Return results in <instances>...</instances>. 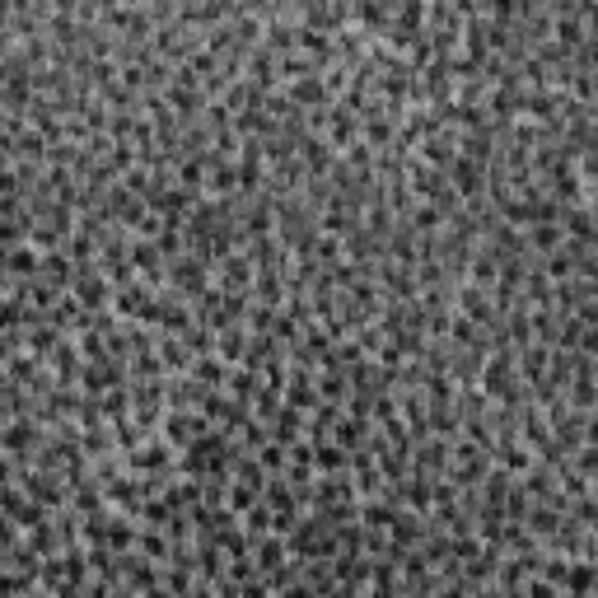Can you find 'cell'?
Masks as SVG:
<instances>
[{
	"instance_id": "cell-1",
	"label": "cell",
	"mask_w": 598,
	"mask_h": 598,
	"mask_svg": "<svg viewBox=\"0 0 598 598\" xmlns=\"http://www.w3.org/2000/svg\"><path fill=\"white\" fill-rule=\"evenodd\" d=\"M201 430H206V425H201L197 416H169V440H173V444H187V440H197Z\"/></svg>"
},
{
	"instance_id": "cell-2",
	"label": "cell",
	"mask_w": 598,
	"mask_h": 598,
	"mask_svg": "<svg viewBox=\"0 0 598 598\" xmlns=\"http://www.w3.org/2000/svg\"><path fill=\"white\" fill-rule=\"evenodd\" d=\"M281 556H286V547L276 543V538H262V543H258V566H262V571H276Z\"/></svg>"
},
{
	"instance_id": "cell-3",
	"label": "cell",
	"mask_w": 598,
	"mask_h": 598,
	"mask_svg": "<svg viewBox=\"0 0 598 598\" xmlns=\"http://www.w3.org/2000/svg\"><path fill=\"white\" fill-rule=\"evenodd\" d=\"M197 379H201L206 388H220V384L229 379V369H225L220 360H201V364H197Z\"/></svg>"
},
{
	"instance_id": "cell-4",
	"label": "cell",
	"mask_w": 598,
	"mask_h": 598,
	"mask_svg": "<svg viewBox=\"0 0 598 598\" xmlns=\"http://www.w3.org/2000/svg\"><path fill=\"white\" fill-rule=\"evenodd\" d=\"M0 262H10V271H19V276H28V271H38V266H42V262L33 258V248H19V253H10V258L0 253Z\"/></svg>"
},
{
	"instance_id": "cell-5",
	"label": "cell",
	"mask_w": 598,
	"mask_h": 598,
	"mask_svg": "<svg viewBox=\"0 0 598 598\" xmlns=\"http://www.w3.org/2000/svg\"><path fill=\"white\" fill-rule=\"evenodd\" d=\"M220 356H225V360H238V356H243V332H229V337L220 341Z\"/></svg>"
},
{
	"instance_id": "cell-6",
	"label": "cell",
	"mask_w": 598,
	"mask_h": 598,
	"mask_svg": "<svg viewBox=\"0 0 598 598\" xmlns=\"http://www.w3.org/2000/svg\"><path fill=\"white\" fill-rule=\"evenodd\" d=\"M313 458H318V468H341V463H346V458H341V449H332V444H323Z\"/></svg>"
},
{
	"instance_id": "cell-7",
	"label": "cell",
	"mask_w": 598,
	"mask_h": 598,
	"mask_svg": "<svg viewBox=\"0 0 598 598\" xmlns=\"http://www.w3.org/2000/svg\"><path fill=\"white\" fill-rule=\"evenodd\" d=\"M295 99H304V103L323 99V84H318V79H299V84H295Z\"/></svg>"
},
{
	"instance_id": "cell-8",
	"label": "cell",
	"mask_w": 598,
	"mask_h": 598,
	"mask_svg": "<svg viewBox=\"0 0 598 598\" xmlns=\"http://www.w3.org/2000/svg\"><path fill=\"white\" fill-rule=\"evenodd\" d=\"M393 538H397V543H416V538H421L416 519H397V528H393Z\"/></svg>"
},
{
	"instance_id": "cell-9",
	"label": "cell",
	"mask_w": 598,
	"mask_h": 598,
	"mask_svg": "<svg viewBox=\"0 0 598 598\" xmlns=\"http://www.w3.org/2000/svg\"><path fill=\"white\" fill-rule=\"evenodd\" d=\"M266 523H271V510L262 505V510H253V514H248V533H262V538H266Z\"/></svg>"
},
{
	"instance_id": "cell-10",
	"label": "cell",
	"mask_w": 598,
	"mask_h": 598,
	"mask_svg": "<svg viewBox=\"0 0 598 598\" xmlns=\"http://www.w3.org/2000/svg\"><path fill=\"white\" fill-rule=\"evenodd\" d=\"M556 238H561V229H556V225H538V229H533V243H538V248H551Z\"/></svg>"
},
{
	"instance_id": "cell-11",
	"label": "cell",
	"mask_w": 598,
	"mask_h": 598,
	"mask_svg": "<svg viewBox=\"0 0 598 598\" xmlns=\"http://www.w3.org/2000/svg\"><path fill=\"white\" fill-rule=\"evenodd\" d=\"M253 495H258L253 486H243V482H238L234 491H229V505H234V510H248V505H253Z\"/></svg>"
},
{
	"instance_id": "cell-12",
	"label": "cell",
	"mask_w": 598,
	"mask_h": 598,
	"mask_svg": "<svg viewBox=\"0 0 598 598\" xmlns=\"http://www.w3.org/2000/svg\"><path fill=\"white\" fill-rule=\"evenodd\" d=\"M388 519H393V514L384 510V505H369V510H364V523H369V528H384Z\"/></svg>"
},
{
	"instance_id": "cell-13",
	"label": "cell",
	"mask_w": 598,
	"mask_h": 598,
	"mask_svg": "<svg viewBox=\"0 0 598 598\" xmlns=\"http://www.w3.org/2000/svg\"><path fill=\"white\" fill-rule=\"evenodd\" d=\"M28 440H33V430H28V425H14V430L5 435V444H14V449H24Z\"/></svg>"
},
{
	"instance_id": "cell-14",
	"label": "cell",
	"mask_w": 598,
	"mask_h": 598,
	"mask_svg": "<svg viewBox=\"0 0 598 598\" xmlns=\"http://www.w3.org/2000/svg\"><path fill=\"white\" fill-rule=\"evenodd\" d=\"M323 393H327V397H341V393H346V379H341V369H337V379H332V374L323 379Z\"/></svg>"
},
{
	"instance_id": "cell-15",
	"label": "cell",
	"mask_w": 598,
	"mask_h": 598,
	"mask_svg": "<svg viewBox=\"0 0 598 598\" xmlns=\"http://www.w3.org/2000/svg\"><path fill=\"white\" fill-rule=\"evenodd\" d=\"M286 598H309V589H304V584H295V589H286Z\"/></svg>"
}]
</instances>
